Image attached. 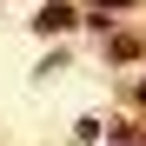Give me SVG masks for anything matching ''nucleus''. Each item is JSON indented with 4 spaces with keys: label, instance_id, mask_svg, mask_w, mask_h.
Masks as SVG:
<instances>
[{
    "label": "nucleus",
    "instance_id": "obj_1",
    "mask_svg": "<svg viewBox=\"0 0 146 146\" xmlns=\"http://www.w3.org/2000/svg\"><path fill=\"white\" fill-rule=\"evenodd\" d=\"M40 27H46V33H60V27H73V13H66V7H46V13H40Z\"/></svg>",
    "mask_w": 146,
    "mask_h": 146
}]
</instances>
